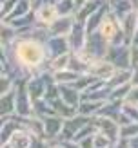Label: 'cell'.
Listing matches in <instances>:
<instances>
[{
    "label": "cell",
    "mask_w": 138,
    "mask_h": 148,
    "mask_svg": "<svg viewBox=\"0 0 138 148\" xmlns=\"http://www.w3.org/2000/svg\"><path fill=\"white\" fill-rule=\"evenodd\" d=\"M69 40H71V49L75 51V54L85 49V36H84V29H82V25H80V24L73 27Z\"/></svg>",
    "instance_id": "cell-8"
},
{
    "label": "cell",
    "mask_w": 138,
    "mask_h": 148,
    "mask_svg": "<svg viewBox=\"0 0 138 148\" xmlns=\"http://www.w3.org/2000/svg\"><path fill=\"white\" fill-rule=\"evenodd\" d=\"M100 108H102V101H84V103H80L78 105V112L80 116H89V114H98L100 112Z\"/></svg>",
    "instance_id": "cell-11"
},
{
    "label": "cell",
    "mask_w": 138,
    "mask_h": 148,
    "mask_svg": "<svg viewBox=\"0 0 138 148\" xmlns=\"http://www.w3.org/2000/svg\"><path fill=\"white\" fill-rule=\"evenodd\" d=\"M129 146H131V148H138V136H136V137H133V139H131V143H129Z\"/></svg>",
    "instance_id": "cell-17"
},
{
    "label": "cell",
    "mask_w": 138,
    "mask_h": 148,
    "mask_svg": "<svg viewBox=\"0 0 138 148\" xmlns=\"http://www.w3.org/2000/svg\"><path fill=\"white\" fill-rule=\"evenodd\" d=\"M100 34L109 45L118 47L120 42L123 40V31H122L120 20H116L114 16H105L104 22L100 24Z\"/></svg>",
    "instance_id": "cell-2"
},
{
    "label": "cell",
    "mask_w": 138,
    "mask_h": 148,
    "mask_svg": "<svg viewBox=\"0 0 138 148\" xmlns=\"http://www.w3.org/2000/svg\"><path fill=\"white\" fill-rule=\"evenodd\" d=\"M51 31L55 34L62 36V34H67L73 31V24H71V18H58L53 25H51Z\"/></svg>",
    "instance_id": "cell-10"
},
{
    "label": "cell",
    "mask_w": 138,
    "mask_h": 148,
    "mask_svg": "<svg viewBox=\"0 0 138 148\" xmlns=\"http://www.w3.org/2000/svg\"><path fill=\"white\" fill-rule=\"evenodd\" d=\"M33 139H35V137H33L31 132L26 130V128H22V130H17V132H15L7 143L11 145V148H31Z\"/></svg>",
    "instance_id": "cell-4"
},
{
    "label": "cell",
    "mask_w": 138,
    "mask_h": 148,
    "mask_svg": "<svg viewBox=\"0 0 138 148\" xmlns=\"http://www.w3.org/2000/svg\"><path fill=\"white\" fill-rule=\"evenodd\" d=\"M36 20L44 25H53L58 20V9L53 5H42L36 13Z\"/></svg>",
    "instance_id": "cell-7"
},
{
    "label": "cell",
    "mask_w": 138,
    "mask_h": 148,
    "mask_svg": "<svg viewBox=\"0 0 138 148\" xmlns=\"http://www.w3.org/2000/svg\"><path fill=\"white\" fill-rule=\"evenodd\" d=\"M133 47H138V31H136L135 36H133Z\"/></svg>",
    "instance_id": "cell-18"
},
{
    "label": "cell",
    "mask_w": 138,
    "mask_h": 148,
    "mask_svg": "<svg viewBox=\"0 0 138 148\" xmlns=\"http://www.w3.org/2000/svg\"><path fill=\"white\" fill-rule=\"evenodd\" d=\"M94 127L98 128V132L105 134L111 141H116L120 137V125L114 119H109V117H96L94 119Z\"/></svg>",
    "instance_id": "cell-3"
},
{
    "label": "cell",
    "mask_w": 138,
    "mask_h": 148,
    "mask_svg": "<svg viewBox=\"0 0 138 148\" xmlns=\"http://www.w3.org/2000/svg\"><path fill=\"white\" fill-rule=\"evenodd\" d=\"M60 98H62V101L64 103H67L69 107H73V108H78V98H80V90L76 87H73V85H62L60 88Z\"/></svg>",
    "instance_id": "cell-6"
},
{
    "label": "cell",
    "mask_w": 138,
    "mask_h": 148,
    "mask_svg": "<svg viewBox=\"0 0 138 148\" xmlns=\"http://www.w3.org/2000/svg\"><path fill=\"white\" fill-rule=\"evenodd\" d=\"M138 136V123H131L126 127H120V139H129Z\"/></svg>",
    "instance_id": "cell-14"
},
{
    "label": "cell",
    "mask_w": 138,
    "mask_h": 148,
    "mask_svg": "<svg viewBox=\"0 0 138 148\" xmlns=\"http://www.w3.org/2000/svg\"><path fill=\"white\" fill-rule=\"evenodd\" d=\"M47 54H55L56 56H62V54H67V49H69V42L67 38H62V36H56V38H51L47 42Z\"/></svg>",
    "instance_id": "cell-5"
},
{
    "label": "cell",
    "mask_w": 138,
    "mask_h": 148,
    "mask_svg": "<svg viewBox=\"0 0 138 148\" xmlns=\"http://www.w3.org/2000/svg\"><path fill=\"white\" fill-rule=\"evenodd\" d=\"M123 103L133 105V107H138V87H133V88H131V92L127 94V98L123 99Z\"/></svg>",
    "instance_id": "cell-16"
},
{
    "label": "cell",
    "mask_w": 138,
    "mask_h": 148,
    "mask_svg": "<svg viewBox=\"0 0 138 148\" xmlns=\"http://www.w3.org/2000/svg\"><path fill=\"white\" fill-rule=\"evenodd\" d=\"M69 63H71V56L69 54H62V56L53 58V62H51V69H53L55 72L65 71V69H69Z\"/></svg>",
    "instance_id": "cell-13"
},
{
    "label": "cell",
    "mask_w": 138,
    "mask_h": 148,
    "mask_svg": "<svg viewBox=\"0 0 138 148\" xmlns=\"http://www.w3.org/2000/svg\"><path fill=\"white\" fill-rule=\"evenodd\" d=\"M44 127H46V137H55L58 134H62V130H64V119H58V117L46 119V121H44Z\"/></svg>",
    "instance_id": "cell-9"
},
{
    "label": "cell",
    "mask_w": 138,
    "mask_h": 148,
    "mask_svg": "<svg viewBox=\"0 0 138 148\" xmlns=\"http://www.w3.org/2000/svg\"><path fill=\"white\" fill-rule=\"evenodd\" d=\"M80 2H84V0H75V4H80Z\"/></svg>",
    "instance_id": "cell-19"
},
{
    "label": "cell",
    "mask_w": 138,
    "mask_h": 148,
    "mask_svg": "<svg viewBox=\"0 0 138 148\" xmlns=\"http://www.w3.org/2000/svg\"><path fill=\"white\" fill-rule=\"evenodd\" d=\"M15 107H17V94H13L11 92H7V94H2V114H11Z\"/></svg>",
    "instance_id": "cell-12"
},
{
    "label": "cell",
    "mask_w": 138,
    "mask_h": 148,
    "mask_svg": "<svg viewBox=\"0 0 138 148\" xmlns=\"http://www.w3.org/2000/svg\"><path fill=\"white\" fill-rule=\"evenodd\" d=\"M93 145H94V148H109L111 139L105 134H102V132H96V134L93 136Z\"/></svg>",
    "instance_id": "cell-15"
},
{
    "label": "cell",
    "mask_w": 138,
    "mask_h": 148,
    "mask_svg": "<svg viewBox=\"0 0 138 148\" xmlns=\"http://www.w3.org/2000/svg\"><path fill=\"white\" fill-rule=\"evenodd\" d=\"M13 54L15 62L22 69L27 71H38L47 56V49L36 38H18L13 43Z\"/></svg>",
    "instance_id": "cell-1"
}]
</instances>
